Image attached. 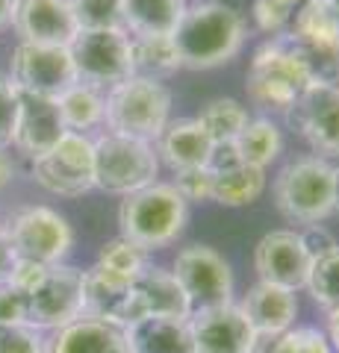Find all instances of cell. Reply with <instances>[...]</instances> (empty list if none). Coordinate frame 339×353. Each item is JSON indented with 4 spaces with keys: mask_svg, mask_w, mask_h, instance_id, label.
<instances>
[{
    "mask_svg": "<svg viewBox=\"0 0 339 353\" xmlns=\"http://www.w3.org/2000/svg\"><path fill=\"white\" fill-rule=\"evenodd\" d=\"M251 15H254L257 30L271 39V36L287 32L289 21H292V9L278 3V0H254V3H251Z\"/></svg>",
    "mask_w": 339,
    "mask_h": 353,
    "instance_id": "8d00e7d4",
    "label": "cell"
},
{
    "mask_svg": "<svg viewBox=\"0 0 339 353\" xmlns=\"http://www.w3.org/2000/svg\"><path fill=\"white\" fill-rule=\"evenodd\" d=\"M171 121V92L166 83L127 77L113 85L104 97V124L109 132L157 141L159 132Z\"/></svg>",
    "mask_w": 339,
    "mask_h": 353,
    "instance_id": "277c9868",
    "label": "cell"
},
{
    "mask_svg": "<svg viewBox=\"0 0 339 353\" xmlns=\"http://www.w3.org/2000/svg\"><path fill=\"white\" fill-rule=\"evenodd\" d=\"M236 165H242V159H239V150H236L233 141H213L206 168H210L213 174H222V171L236 168Z\"/></svg>",
    "mask_w": 339,
    "mask_h": 353,
    "instance_id": "b9f144b4",
    "label": "cell"
},
{
    "mask_svg": "<svg viewBox=\"0 0 339 353\" xmlns=\"http://www.w3.org/2000/svg\"><path fill=\"white\" fill-rule=\"evenodd\" d=\"M298 236H301L304 248H307V253H310L313 259L336 248V239H333V233H331V230H327V227H322V224H307V227H304Z\"/></svg>",
    "mask_w": 339,
    "mask_h": 353,
    "instance_id": "60d3db41",
    "label": "cell"
},
{
    "mask_svg": "<svg viewBox=\"0 0 339 353\" xmlns=\"http://www.w3.org/2000/svg\"><path fill=\"white\" fill-rule=\"evenodd\" d=\"M213 171L206 168H186V171H174V189H177L186 203H201V201H213Z\"/></svg>",
    "mask_w": 339,
    "mask_h": 353,
    "instance_id": "d590c367",
    "label": "cell"
},
{
    "mask_svg": "<svg viewBox=\"0 0 339 353\" xmlns=\"http://www.w3.org/2000/svg\"><path fill=\"white\" fill-rule=\"evenodd\" d=\"M32 180L59 197H80L95 189V141L86 132H65L48 153L32 159Z\"/></svg>",
    "mask_w": 339,
    "mask_h": 353,
    "instance_id": "ba28073f",
    "label": "cell"
},
{
    "mask_svg": "<svg viewBox=\"0 0 339 353\" xmlns=\"http://www.w3.org/2000/svg\"><path fill=\"white\" fill-rule=\"evenodd\" d=\"M15 180V165H12V159L3 153V148H0V189H6L9 183Z\"/></svg>",
    "mask_w": 339,
    "mask_h": 353,
    "instance_id": "f6af8a7d",
    "label": "cell"
},
{
    "mask_svg": "<svg viewBox=\"0 0 339 353\" xmlns=\"http://www.w3.org/2000/svg\"><path fill=\"white\" fill-rule=\"evenodd\" d=\"M9 80L18 92L59 97L65 88L77 83L71 50L62 44H32L21 41L9 59Z\"/></svg>",
    "mask_w": 339,
    "mask_h": 353,
    "instance_id": "9c48e42d",
    "label": "cell"
},
{
    "mask_svg": "<svg viewBox=\"0 0 339 353\" xmlns=\"http://www.w3.org/2000/svg\"><path fill=\"white\" fill-rule=\"evenodd\" d=\"M186 6V0H124V30L130 36H171Z\"/></svg>",
    "mask_w": 339,
    "mask_h": 353,
    "instance_id": "d4e9b609",
    "label": "cell"
},
{
    "mask_svg": "<svg viewBox=\"0 0 339 353\" xmlns=\"http://www.w3.org/2000/svg\"><path fill=\"white\" fill-rule=\"evenodd\" d=\"M12 27L21 41L62 44V48H68L80 32L68 0H18L12 12Z\"/></svg>",
    "mask_w": 339,
    "mask_h": 353,
    "instance_id": "ac0fdd59",
    "label": "cell"
},
{
    "mask_svg": "<svg viewBox=\"0 0 339 353\" xmlns=\"http://www.w3.org/2000/svg\"><path fill=\"white\" fill-rule=\"evenodd\" d=\"M171 274L189 294L192 309L222 306L233 301V271L222 253L204 245H189L174 256Z\"/></svg>",
    "mask_w": 339,
    "mask_h": 353,
    "instance_id": "7c38bea8",
    "label": "cell"
},
{
    "mask_svg": "<svg viewBox=\"0 0 339 353\" xmlns=\"http://www.w3.org/2000/svg\"><path fill=\"white\" fill-rule=\"evenodd\" d=\"M189 221V203L171 183H151L133 194H124L118 206V227L127 241L142 250L171 245Z\"/></svg>",
    "mask_w": 339,
    "mask_h": 353,
    "instance_id": "3957f363",
    "label": "cell"
},
{
    "mask_svg": "<svg viewBox=\"0 0 339 353\" xmlns=\"http://www.w3.org/2000/svg\"><path fill=\"white\" fill-rule=\"evenodd\" d=\"M313 256L295 230H271L254 248V271L262 283L298 292L307 285Z\"/></svg>",
    "mask_w": 339,
    "mask_h": 353,
    "instance_id": "9a60e30c",
    "label": "cell"
},
{
    "mask_svg": "<svg viewBox=\"0 0 339 353\" xmlns=\"http://www.w3.org/2000/svg\"><path fill=\"white\" fill-rule=\"evenodd\" d=\"M327 341H331V347L333 353H339V306L333 309H327Z\"/></svg>",
    "mask_w": 339,
    "mask_h": 353,
    "instance_id": "ee69618b",
    "label": "cell"
},
{
    "mask_svg": "<svg viewBox=\"0 0 339 353\" xmlns=\"http://www.w3.org/2000/svg\"><path fill=\"white\" fill-rule=\"evenodd\" d=\"M77 30H124V0H68Z\"/></svg>",
    "mask_w": 339,
    "mask_h": 353,
    "instance_id": "1f68e13d",
    "label": "cell"
},
{
    "mask_svg": "<svg viewBox=\"0 0 339 353\" xmlns=\"http://www.w3.org/2000/svg\"><path fill=\"white\" fill-rule=\"evenodd\" d=\"M130 353H195L189 318H139L124 327Z\"/></svg>",
    "mask_w": 339,
    "mask_h": 353,
    "instance_id": "603a6c76",
    "label": "cell"
},
{
    "mask_svg": "<svg viewBox=\"0 0 339 353\" xmlns=\"http://www.w3.org/2000/svg\"><path fill=\"white\" fill-rule=\"evenodd\" d=\"M210 150H213V139L198 118L168 121L157 139V157L171 171L204 168L206 159H210Z\"/></svg>",
    "mask_w": 339,
    "mask_h": 353,
    "instance_id": "44dd1931",
    "label": "cell"
},
{
    "mask_svg": "<svg viewBox=\"0 0 339 353\" xmlns=\"http://www.w3.org/2000/svg\"><path fill=\"white\" fill-rule=\"evenodd\" d=\"M195 353H257L260 339L239 303L192 309L189 315Z\"/></svg>",
    "mask_w": 339,
    "mask_h": 353,
    "instance_id": "5bb4252c",
    "label": "cell"
},
{
    "mask_svg": "<svg viewBox=\"0 0 339 353\" xmlns=\"http://www.w3.org/2000/svg\"><path fill=\"white\" fill-rule=\"evenodd\" d=\"M0 353H48V341L30 324H0Z\"/></svg>",
    "mask_w": 339,
    "mask_h": 353,
    "instance_id": "e575fe53",
    "label": "cell"
},
{
    "mask_svg": "<svg viewBox=\"0 0 339 353\" xmlns=\"http://www.w3.org/2000/svg\"><path fill=\"white\" fill-rule=\"evenodd\" d=\"M239 306H242V312L260 341L287 333L289 327H295V318H298V297H295V292L262 280L251 285Z\"/></svg>",
    "mask_w": 339,
    "mask_h": 353,
    "instance_id": "d6986e66",
    "label": "cell"
},
{
    "mask_svg": "<svg viewBox=\"0 0 339 353\" xmlns=\"http://www.w3.org/2000/svg\"><path fill=\"white\" fill-rule=\"evenodd\" d=\"M198 121L210 132L213 141H236V136L245 130L251 118L248 109L239 101H233V97H215V101H210L201 109Z\"/></svg>",
    "mask_w": 339,
    "mask_h": 353,
    "instance_id": "f546056e",
    "label": "cell"
},
{
    "mask_svg": "<svg viewBox=\"0 0 339 353\" xmlns=\"http://www.w3.org/2000/svg\"><path fill=\"white\" fill-rule=\"evenodd\" d=\"M68 50L77 83L104 92L133 77V39L127 30H80Z\"/></svg>",
    "mask_w": 339,
    "mask_h": 353,
    "instance_id": "52a82bcc",
    "label": "cell"
},
{
    "mask_svg": "<svg viewBox=\"0 0 339 353\" xmlns=\"http://www.w3.org/2000/svg\"><path fill=\"white\" fill-rule=\"evenodd\" d=\"M83 315L115 327L139 321L133 277L106 271L104 265L95 262L89 271H83Z\"/></svg>",
    "mask_w": 339,
    "mask_h": 353,
    "instance_id": "2e32d148",
    "label": "cell"
},
{
    "mask_svg": "<svg viewBox=\"0 0 339 353\" xmlns=\"http://www.w3.org/2000/svg\"><path fill=\"white\" fill-rule=\"evenodd\" d=\"M218 3H224V6H233V9H239V6H245V3H254V0H218Z\"/></svg>",
    "mask_w": 339,
    "mask_h": 353,
    "instance_id": "c3c4849f",
    "label": "cell"
},
{
    "mask_svg": "<svg viewBox=\"0 0 339 353\" xmlns=\"http://www.w3.org/2000/svg\"><path fill=\"white\" fill-rule=\"evenodd\" d=\"M180 65L189 71H210L236 59L245 44V18L239 9L218 0L186 6L177 30L171 32Z\"/></svg>",
    "mask_w": 339,
    "mask_h": 353,
    "instance_id": "6da1fadb",
    "label": "cell"
},
{
    "mask_svg": "<svg viewBox=\"0 0 339 353\" xmlns=\"http://www.w3.org/2000/svg\"><path fill=\"white\" fill-rule=\"evenodd\" d=\"M157 176L159 157L154 141L109 130L101 139H95V189L124 197L157 183Z\"/></svg>",
    "mask_w": 339,
    "mask_h": 353,
    "instance_id": "8992f818",
    "label": "cell"
},
{
    "mask_svg": "<svg viewBox=\"0 0 339 353\" xmlns=\"http://www.w3.org/2000/svg\"><path fill=\"white\" fill-rule=\"evenodd\" d=\"M136 289V309L139 318H186L192 315V301L183 292L171 271L162 268H145L133 277Z\"/></svg>",
    "mask_w": 339,
    "mask_h": 353,
    "instance_id": "ffe728a7",
    "label": "cell"
},
{
    "mask_svg": "<svg viewBox=\"0 0 339 353\" xmlns=\"http://www.w3.org/2000/svg\"><path fill=\"white\" fill-rule=\"evenodd\" d=\"M15 253L24 259L57 265L74 248V230L57 209L50 206H27L12 215L6 224Z\"/></svg>",
    "mask_w": 339,
    "mask_h": 353,
    "instance_id": "30bf717a",
    "label": "cell"
},
{
    "mask_svg": "<svg viewBox=\"0 0 339 353\" xmlns=\"http://www.w3.org/2000/svg\"><path fill=\"white\" fill-rule=\"evenodd\" d=\"M15 118H18V88L9 80V74L0 71V148L12 145Z\"/></svg>",
    "mask_w": 339,
    "mask_h": 353,
    "instance_id": "74e56055",
    "label": "cell"
},
{
    "mask_svg": "<svg viewBox=\"0 0 339 353\" xmlns=\"http://www.w3.org/2000/svg\"><path fill=\"white\" fill-rule=\"evenodd\" d=\"M287 118L316 150V157H339V85L310 83L292 103Z\"/></svg>",
    "mask_w": 339,
    "mask_h": 353,
    "instance_id": "4fadbf2b",
    "label": "cell"
},
{
    "mask_svg": "<svg viewBox=\"0 0 339 353\" xmlns=\"http://www.w3.org/2000/svg\"><path fill=\"white\" fill-rule=\"evenodd\" d=\"M97 265H104L106 271L124 274V277H136L148 268V250H142L133 241H127L124 236H118L113 241H106L97 253Z\"/></svg>",
    "mask_w": 339,
    "mask_h": 353,
    "instance_id": "836d02e7",
    "label": "cell"
},
{
    "mask_svg": "<svg viewBox=\"0 0 339 353\" xmlns=\"http://www.w3.org/2000/svg\"><path fill=\"white\" fill-rule=\"evenodd\" d=\"M239 159L254 168H269L283 150V132L271 118H251L245 130L236 136Z\"/></svg>",
    "mask_w": 339,
    "mask_h": 353,
    "instance_id": "83f0119b",
    "label": "cell"
},
{
    "mask_svg": "<svg viewBox=\"0 0 339 353\" xmlns=\"http://www.w3.org/2000/svg\"><path fill=\"white\" fill-rule=\"evenodd\" d=\"M275 206L292 224H322L333 215V165L322 157L289 162L275 180Z\"/></svg>",
    "mask_w": 339,
    "mask_h": 353,
    "instance_id": "5b68a950",
    "label": "cell"
},
{
    "mask_svg": "<svg viewBox=\"0 0 339 353\" xmlns=\"http://www.w3.org/2000/svg\"><path fill=\"white\" fill-rule=\"evenodd\" d=\"M289 36L307 48H339V15L333 0H301L292 9Z\"/></svg>",
    "mask_w": 339,
    "mask_h": 353,
    "instance_id": "cb8c5ba5",
    "label": "cell"
},
{
    "mask_svg": "<svg viewBox=\"0 0 339 353\" xmlns=\"http://www.w3.org/2000/svg\"><path fill=\"white\" fill-rule=\"evenodd\" d=\"M313 83L310 68L304 62L298 44L289 32L271 36L254 50L248 65L245 88L248 101L262 112H280L287 115L298 94Z\"/></svg>",
    "mask_w": 339,
    "mask_h": 353,
    "instance_id": "7a4b0ae2",
    "label": "cell"
},
{
    "mask_svg": "<svg viewBox=\"0 0 339 353\" xmlns=\"http://www.w3.org/2000/svg\"><path fill=\"white\" fill-rule=\"evenodd\" d=\"M15 259H18V253H15L12 239H9V230L0 224V283H6V277H9V271H12Z\"/></svg>",
    "mask_w": 339,
    "mask_h": 353,
    "instance_id": "7bdbcfd3",
    "label": "cell"
},
{
    "mask_svg": "<svg viewBox=\"0 0 339 353\" xmlns=\"http://www.w3.org/2000/svg\"><path fill=\"white\" fill-rule=\"evenodd\" d=\"M59 115L65 130L86 132L97 124H104V92L86 83H74L57 97Z\"/></svg>",
    "mask_w": 339,
    "mask_h": 353,
    "instance_id": "f1b7e54d",
    "label": "cell"
},
{
    "mask_svg": "<svg viewBox=\"0 0 339 353\" xmlns=\"http://www.w3.org/2000/svg\"><path fill=\"white\" fill-rule=\"evenodd\" d=\"M130 39H133V77L162 83L183 68L171 36H130Z\"/></svg>",
    "mask_w": 339,
    "mask_h": 353,
    "instance_id": "484cf974",
    "label": "cell"
},
{
    "mask_svg": "<svg viewBox=\"0 0 339 353\" xmlns=\"http://www.w3.org/2000/svg\"><path fill=\"white\" fill-rule=\"evenodd\" d=\"M333 3H336V15H339V0H333Z\"/></svg>",
    "mask_w": 339,
    "mask_h": 353,
    "instance_id": "f907efd6",
    "label": "cell"
},
{
    "mask_svg": "<svg viewBox=\"0 0 339 353\" xmlns=\"http://www.w3.org/2000/svg\"><path fill=\"white\" fill-rule=\"evenodd\" d=\"M48 353H130V345L124 327L83 315L57 330V336L48 341Z\"/></svg>",
    "mask_w": 339,
    "mask_h": 353,
    "instance_id": "7402d4cb",
    "label": "cell"
},
{
    "mask_svg": "<svg viewBox=\"0 0 339 353\" xmlns=\"http://www.w3.org/2000/svg\"><path fill=\"white\" fill-rule=\"evenodd\" d=\"M77 318H83V271L57 262L27 294V324L36 330H62Z\"/></svg>",
    "mask_w": 339,
    "mask_h": 353,
    "instance_id": "8fae6325",
    "label": "cell"
},
{
    "mask_svg": "<svg viewBox=\"0 0 339 353\" xmlns=\"http://www.w3.org/2000/svg\"><path fill=\"white\" fill-rule=\"evenodd\" d=\"M333 212H339V165L333 168Z\"/></svg>",
    "mask_w": 339,
    "mask_h": 353,
    "instance_id": "7dc6e473",
    "label": "cell"
},
{
    "mask_svg": "<svg viewBox=\"0 0 339 353\" xmlns=\"http://www.w3.org/2000/svg\"><path fill=\"white\" fill-rule=\"evenodd\" d=\"M18 0H0V30H6L12 24V12H15Z\"/></svg>",
    "mask_w": 339,
    "mask_h": 353,
    "instance_id": "bcb514c9",
    "label": "cell"
},
{
    "mask_svg": "<svg viewBox=\"0 0 339 353\" xmlns=\"http://www.w3.org/2000/svg\"><path fill=\"white\" fill-rule=\"evenodd\" d=\"M304 289L310 292V297L322 309L339 306V245L313 259L310 277H307V285H304Z\"/></svg>",
    "mask_w": 339,
    "mask_h": 353,
    "instance_id": "4dcf8cb0",
    "label": "cell"
},
{
    "mask_svg": "<svg viewBox=\"0 0 339 353\" xmlns=\"http://www.w3.org/2000/svg\"><path fill=\"white\" fill-rule=\"evenodd\" d=\"M266 168H254V165H236L231 171H222L213 176V201L222 206H251L260 201V194L266 192Z\"/></svg>",
    "mask_w": 339,
    "mask_h": 353,
    "instance_id": "4316f807",
    "label": "cell"
},
{
    "mask_svg": "<svg viewBox=\"0 0 339 353\" xmlns=\"http://www.w3.org/2000/svg\"><path fill=\"white\" fill-rule=\"evenodd\" d=\"M257 350L260 353H333L327 336L316 327H289L287 333H280L269 341H260Z\"/></svg>",
    "mask_w": 339,
    "mask_h": 353,
    "instance_id": "d6a6232c",
    "label": "cell"
},
{
    "mask_svg": "<svg viewBox=\"0 0 339 353\" xmlns=\"http://www.w3.org/2000/svg\"><path fill=\"white\" fill-rule=\"evenodd\" d=\"M278 3H283V6H289V9H295V6H298V3H301V0H278Z\"/></svg>",
    "mask_w": 339,
    "mask_h": 353,
    "instance_id": "681fc988",
    "label": "cell"
},
{
    "mask_svg": "<svg viewBox=\"0 0 339 353\" xmlns=\"http://www.w3.org/2000/svg\"><path fill=\"white\" fill-rule=\"evenodd\" d=\"M48 268H50V265H41V262H32V259L18 256V259H15V265H12V271H9L6 283L12 285V289H18V292L30 294V292L36 289V285H39L41 280H45Z\"/></svg>",
    "mask_w": 339,
    "mask_h": 353,
    "instance_id": "f35d334b",
    "label": "cell"
},
{
    "mask_svg": "<svg viewBox=\"0 0 339 353\" xmlns=\"http://www.w3.org/2000/svg\"><path fill=\"white\" fill-rule=\"evenodd\" d=\"M0 324H27V294L0 283Z\"/></svg>",
    "mask_w": 339,
    "mask_h": 353,
    "instance_id": "ab89813d",
    "label": "cell"
},
{
    "mask_svg": "<svg viewBox=\"0 0 339 353\" xmlns=\"http://www.w3.org/2000/svg\"><path fill=\"white\" fill-rule=\"evenodd\" d=\"M65 124L59 115L57 97H41L30 92H18V118L12 145L30 159H39L65 136Z\"/></svg>",
    "mask_w": 339,
    "mask_h": 353,
    "instance_id": "e0dca14e",
    "label": "cell"
}]
</instances>
